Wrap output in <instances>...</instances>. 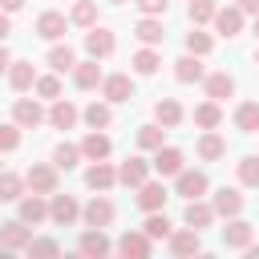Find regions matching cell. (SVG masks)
<instances>
[{
  "instance_id": "1",
  "label": "cell",
  "mask_w": 259,
  "mask_h": 259,
  "mask_svg": "<svg viewBox=\"0 0 259 259\" xmlns=\"http://www.w3.org/2000/svg\"><path fill=\"white\" fill-rule=\"evenodd\" d=\"M81 219V202L73 198V194H49V223H57V227H73Z\"/></svg>"
},
{
  "instance_id": "2",
  "label": "cell",
  "mask_w": 259,
  "mask_h": 259,
  "mask_svg": "<svg viewBox=\"0 0 259 259\" xmlns=\"http://www.w3.org/2000/svg\"><path fill=\"white\" fill-rule=\"evenodd\" d=\"M12 121H16L20 130H36L40 121H49V113H45V105H40L36 97H16V105H12Z\"/></svg>"
},
{
  "instance_id": "3",
  "label": "cell",
  "mask_w": 259,
  "mask_h": 259,
  "mask_svg": "<svg viewBox=\"0 0 259 259\" xmlns=\"http://www.w3.org/2000/svg\"><path fill=\"white\" fill-rule=\"evenodd\" d=\"M206 190H210V178H206L202 170H186V166H182V170L174 174V194H182V198H202Z\"/></svg>"
},
{
  "instance_id": "4",
  "label": "cell",
  "mask_w": 259,
  "mask_h": 259,
  "mask_svg": "<svg viewBox=\"0 0 259 259\" xmlns=\"http://www.w3.org/2000/svg\"><path fill=\"white\" fill-rule=\"evenodd\" d=\"M28 239H32V227H28L24 219H8V223H0V251H24Z\"/></svg>"
},
{
  "instance_id": "5",
  "label": "cell",
  "mask_w": 259,
  "mask_h": 259,
  "mask_svg": "<svg viewBox=\"0 0 259 259\" xmlns=\"http://www.w3.org/2000/svg\"><path fill=\"white\" fill-rule=\"evenodd\" d=\"M113 49H117V36H113L109 28H101V24L85 28V53H89L93 61H101V57H113Z\"/></svg>"
},
{
  "instance_id": "6",
  "label": "cell",
  "mask_w": 259,
  "mask_h": 259,
  "mask_svg": "<svg viewBox=\"0 0 259 259\" xmlns=\"http://www.w3.org/2000/svg\"><path fill=\"white\" fill-rule=\"evenodd\" d=\"M24 186L36 190V194H53L57 190V166L53 162H32L28 174H24Z\"/></svg>"
},
{
  "instance_id": "7",
  "label": "cell",
  "mask_w": 259,
  "mask_h": 259,
  "mask_svg": "<svg viewBox=\"0 0 259 259\" xmlns=\"http://www.w3.org/2000/svg\"><path fill=\"white\" fill-rule=\"evenodd\" d=\"M109 251H113V243H109L105 227H89V231L77 239V255H85V259H101V255H109Z\"/></svg>"
},
{
  "instance_id": "8",
  "label": "cell",
  "mask_w": 259,
  "mask_h": 259,
  "mask_svg": "<svg viewBox=\"0 0 259 259\" xmlns=\"http://www.w3.org/2000/svg\"><path fill=\"white\" fill-rule=\"evenodd\" d=\"M166 243H170V255H174V259H190V255H198V251H202V239H198V231H194V227L170 231V235H166Z\"/></svg>"
},
{
  "instance_id": "9",
  "label": "cell",
  "mask_w": 259,
  "mask_h": 259,
  "mask_svg": "<svg viewBox=\"0 0 259 259\" xmlns=\"http://www.w3.org/2000/svg\"><path fill=\"white\" fill-rule=\"evenodd\" d=\"M150 166H154L162 178H174V174L186 166V154H182L178 146H166V142H162V146L154 150V162H150Z\"/></svg>"
},
{
  "instance_id": "10",
  "label": "cell",
  "mask_w": 259,
  "mask_h": 259,
  "mask_svg": "<svg viewBox=\"0 0 259 259\" xmlns=\"http://www.w3.org/2000/svg\"><path fill=\"white\" fill-rule=\"evenodd\" d=\"M150 247H154V239H150L146 231H125V235L113 243V251H117V255H125V259H146V255H150Z\"/></svg>"
},
{
  "instance_id": "11",
  "label": "cell",
  "mask_w": 259,
  "mask_h": 259,
  "mask_svg": "<svg viewBox=\"0 0 259 259\" xmlns=\"http://www.w3.org/2000/svg\"><path fill=\"white\" fill-rule=\"evenodd\" d=\"M101 97H105L109 105L130 101V97H134V81H130V73H109V77H101Z\"/></svg>"
},
{
  "instance_id": "12",
  "label": "cell",
  "mask_w": 259,
  "mask_h": 259,
  "mask_svg": "<svg viewBox=\"0 0 259 259\" xmlns=\"http://www.w3.org/2000/svg\"><path fill=\"white\" fill-rule=\"evenodd\" d=\"M113 214H117V206L109 202V198H89L85 206H81V219H85V227H109L113 223Z\"/></svg>"
},
{
  "instance_id": "13",
  "label": "cell",
  "mask_w": 259,
  "mask_h": 259,
  "mask_svg": "<svg viewBox=\"0 0 259 259\" xmlns=\"http://www.w3.org/2000/svg\"><path fill=\"white\" fill-rule=\"evenodd\" d=\"M255 239V227L247 223V219H227V227H223V247H231V251H243L247 243Z\"/></svg>"
},
{
  "instance_id": "14",
  "label": "cell",
  "mask_w": 259,
  "mask_h": 259,
  "mask_svg": "<svg viewBox=\"0 0 259 259\" xmlns=\"http://www.w3.org/2000/svg\"><path fill=\"white\" fill-rule=\"evenodd\" d=\"M77 121H81V109H77L69 97H57L53 109H49V125H53V130H73Z\"/></svg>"
},
{
  "instance_id": "15",
  "label": "cell",
  "mask_w": 259,
  "mask_h": 259,
  "mask_svg": "<svg viewBox=\"0 0 259 259\" xmlns=\"http://www.w3.org/2000/svg\"><path fill=\"white\" fill-rule=\"evenodd\" d=\"M85 186H89V190H101V194H105V190H113V186H117V170H113V166H109V162L101 158V162H93V166L85 170Z\"/></svg>"
},
{
  "instance_id": "16",
  "label": "cell",
  "mask_w": 259,
  "mask_h": 259,
  "mask_svg": "<svg viewBox=\"0 0 259 259\" xmlns=\"http://www.w3.org/2000/svg\"><path fill=\"white\" fill-rule=\"evenodd\" d=\"M65 28H69V16L65 12H40L36 16V36L40 40H61Z\"/></svg>"
},
{
  "instance_id": "17",
  "label": "cell",
  "mask_w": 259,
  "mask_h": 259,
  "mask_svg": "<svg viewBox=\"0 0 259 259\" xmlns=\"http://www.w3.org/2000/svg\"><path fill=\"white\" fill-rule=\"evenodd\" d=\"M146 178H150V162H146V158H125V162L117 166V182H121V186H134V190H138Z\"/></svg>"
},
{
  "instance_id": "18",
  "label": "cell",
  "mask_w": 259,
  "mask_h": 259,
  "mask_svg": "<svg viewBox=\"0 0 259 259\" xmlns=\"http://www.w3.org/2000/svg\"><path fill=\"white\" fill-rule=\"evenodd\" d=\"M214 214H223V219H235V214H243V194H239V186H223V190H214Z\"/></svg>"
},
{
  "instance_id": "19",
  "label": "cell",
  "mask_w": 259,
  "mask_h": 259,
  "mask_svg": "<svg viewBox=\"0 0 259 259\" xmlns=\"http://www.w3.org/2000/svg\"><path fill=\"white\" fill-rule=\"evenodd\" d=\"M214 28H219L227 40H235V36L243 32V8H239V4H231V8H219V12H214Z\"/></svg>"
},
{
  "instance_id": "20",
  "label": "cell",
  "mask_w": 259,
  "mask_h": 259,
  "mask_svg": "<svg viewBox=\"0 0 259 259\" xmlns=\"http://www.w3.org/2000/svg\"><path fill=\"white\" fill-rule=\"evenodd\" d=\"M109 154H113V142H109L101 130H89V134H85V142H81V158L101 162V158H109Z\"/></svg>"
},
{
  "instance_id": "21",
  "label": "cell",
  "mask_w": 259,
  "mask_h": 259,
  "mask_svg": "<svg viewBox=\"0 0 259 259\" xmlns=\"http://www.w3.org/2000/svg\"><path fill=\"white\" fill-rule=\"evenodd\" d=\"M166 198H170V190H166L162 182H150V178H146V182L138 186V206H142V210H162Z\"/></svg>"
},
{
  "instance_id": "22",
  "label": "cell",
  "mask_w": 259,
  "mask_h": 259,
  "mask_svg": "<svg viewBox=\"0 0 259 259\" xmlns=\"http://www.w3.org/2000/svg\"><path fill=\"white\" fill-rule=\"evenodd\" d=\"M20 219L28 223V227H36V223H45L49 219V202H45V194H20Z\"/></svg>"
},
{
  "instance_id": "23",
  "label": "cell",
  "mask_w": 259,
  "mask_h": 259,
  "mask_svg": "<svg viewBox=\"0 0 259 259\" xmlns=\"http://www.w3.org/2000/svg\"><path fill=\"white\" fill-rule=\"evenodd\" d=\"M182 219H186V227L202 231V227H210V223H214V206H210V202H202V198H186Z\"/></svg>"
},
{
  "instance_id": "24",
  "label": "cell",
  "mask_w": 259,
  "mask_h": 259,
  "mask_svg": "<svg viewBox=\"0 0 259 259\" xmlns=\"http://www.w3.org/2000/svg\"><path fill=\"white\" fill-rule=\"evenodd\" d=\"M174 77H178L182 85H194V81H202V77H206V69H202V57H194V53L178 57V61H174Z\"/></svg>"
},
{
  "instance_id": "25",
  "label": "cell",
  "mask_w": 259,
  "mask_h": 259,
  "mask_svg": "<svg viewBox=\"0 0 259 259\" xmlns=\"http://www.w3.org/2000/svg\"><path fill=\"white\" fill-rule=\"evenodd\" d=\"M202 89H206L210 101H227V97L235 93V77H231V73H206V77H202Z\"/></svg>"
},
{
  "instance_id": "26",
  "label": "cell",
  "mask_w": 259,
  "mask_h": 259,
  "mask_svg": "<svg viewBox=\"0 0 259 259\" xmlns=\"http://www.w3.org/2000/svg\"><path fill=\"white\" fill-rule=\"evenodd\" d=\"M134 36H138L142 45H162V40H166V28H162V16H142V20L134 24Z\"/></svg>"
},
{
  "instance_id": "27",
  "label": "cell",
  "mask_w": 259,
  "mask_h": 259,
  "mask_svg": "<svg viewBox=\"0 0 259 259\" xmlns=\"http://www.w3.org/2000/svg\"><path fill=\"white\" fill-rule=\"evenodd\" d=\"M32 81H36L32 61H12V65H8V85H12L16 93H28V89H32Z\"/></svg>"
},
{
  "instance_id": "28",
  "label": "cell",
  "mask_w": 259,
  "mask_h": 259,
  "mask_svg": "<svg viewBox=\"0 0 259 259\" xmlns=\"http://www.w3.org/2000/svg\"><path fill=\"white\" fill-rule=\"evenodd\" d=\"M73 85L77 89H97L101 85V65L89 57V61H77L73 65Z\"/></svg>"
},
{
  "instance_id": "29",
  "label": "cell",
  "mask_w": 259,
  "mask_h": 259,
  "mask_svg": "<svg viewBox=\"0 0 259 259\" xmlns=\"http://www.w3.org/2000/svg\"><path fill=\"white\" fill-rule=\"evenodd\" d=\"M81 117H85L89 130H109V125H113V109H109V101H89V105L81 109Z\"/></svg>"
},
{
  "instance_id": "30",
  "label": "cell",
  "mask_w": 259,
  "mask_h": 259,
  "mask_svg": "<svg viewBox=\"0 0 259 259\" xmlns=\"http://www.w3.org/2000/svg\"><path fill=\"white\" fill-rule=\"evenodd\" d=\"M154 121H158L162 130H174V125L182 121V105H178L174 97H158V101H154Z\"/></svg>"
},
{
  "instance_id": "31",
  "label": "cell",
  "mask_w": 259,
  "mask_h": 259,
  "mask_svg": "<svg viewBox=\"0 0 259 259\" xmlns=\"http://www.w3.org/2000/svg\"><path fill=\"white\" fill-rule=\"evenodd\" d=\"M130 65H134V73H138V77H154V73H158V65H162V57H158V49H154V45H146V49H138V53H134V61H130Z\"/></svg>"
},
{
  "instance_id": "32",
  "label": "cell",
  "mask_w": 259,
  "mask_h": 259,
  "mask_svg": "<svg viewBox=\"0 0 259 259\" xmlns=\"http://www.w3.org/2000/svg\"><path fill=\"white\" fill-rule=\"evenodd\" d=\"M235 130L239 134H259V101H243L235 109Z\"/></svg>"
},
{
  "instance_id": "33",
  "label": "cell",
  "mask_w": 259,
  "mask_h": 259,
  "mask_svg": "<svg viewBox=\"0 0 259 259\" xmlns=\"http://www.w3.org/2000/svg\"><path fill=\"white\" fill-rule=\"evenodd\" d=\"M49 65H53V73H73L77 49H73V45H53V49H49Z\"/></svg>"
},
{
  "instance_id": "34",
  "label": "cell",
  "mask_w": 259,
  "mask_h": 259,
  "mask_svg": "<svg viewBox=\"0 0 259 259\" xmlns=\"http://www.w3.org/2000/svg\"><path fill=\"white\" fill-rule=\"evenodd\" d=\"M194 125H202V130H219L223 125V109H219V101H202V105H194Z\"/></svg>"
},
{
  "instance_id": "35",
  "label": "cell",
  "mask_w": 259,
  "mask_h": 259,
  "mask_svg": "<svg viewBox=\"0 0 259 259\" xmlns=\"http://www.w3.org/2000/svg\"><path fill=\"white\" fill-rule=\"evenodd\" d=\"M223 154H227V142H223L214 130H206V134L198 138V158H202V162H219Z\"/></svg>"
},
{
  "instance_id": "36",
  "label": "cell",
  "mask_w": 259,
  "mask_h": 259,
  "mask_svg": "<svg viewBox=\"0 0 259 259\" xmlns=\"http://www.w3.org/2000/svg\"><path fill=\"white\" fill-rule=\"evenodd\" d=\"M69 24H77V28H93V24H97V4H93V0H77L73 12H69Z\"/></svg>"
},
{
  "instance_id": "37",
  "label": "cell",
  "mask_w": 259,
  "mask_h": 259,
  "mask_svg": "<svg viewBox=\"0 0 259 259\" xmlns=\"http://www.w3.org/2000/svg\"><path fill=\"white\" fill-rule=\"evenodd\" d=\"M20 194H24V178L0 170V202H20Z\"/></svg>"
},
{
  "instance_id": "38",
  "label": "cell",
  "mask_w": 259,
  "mask_h": 259,
  "mask_svg": "<svg viewBox=\"0 0 259 259\" xmlns=\"http://www.w3.org/2000/svg\"><path fill=\"white\" fill-rule=\"evenodd\" d=\"M81 162V146H73V142H61L57 150H53V166L57 170H73Z\"/></svg>"
},
{
  "instance_id": "39",
  "label": "cell",
  "mask_w": 259,
  "mask_h": 259,
  "mask_svg": "<svg viewBox=\"0 0 259 259\" xmlns=\"http://www.w3.org/2000/svg\"><path fill=\"white\" fill-rule=\"evenodd\" d=\"M142 231H146L150 239H166L174 227H170V219H166L162 210H146V223H142Z\"/></svg>"
},
{
  "instance_id": "40",
  "label": "cell",
  "mask_w": 259,
  "mask_h": 259,
  "mask_svg": "<svg viewBox=\"0 0 259 259\" xmlns=\"http://www.w3.org/2000/svg\"><path fill=\"white\" fill-rule=\"evenodd\" d=\"M166 142V130L158 125V121H150V125H138V146L142 150H158Z\"/></svg>"
},
{
  "instance_id": "41",
  "label": "cell",
  "mask_w": 259,
  "mask_h": 259,
  "mask_svg": "<svg viewBox=\"0 0 259 259\" xmlns=\"http://www.w3.org/2000/svg\"><path fill=\"white\" fill-rule=\"evenodd\" d=\"M214 12H219L214 0H190V8H186L190 24H206V20H214Z\"/></svg>"
},
{
  "instance_id": "42",
  "label": "cell",
  "mask_w": 259,
  "mask_h": 259,
  "mask_svg": "<svg viewBox=\"0 0 259 259\" xmlns=\"http://www.w3.org/2000/svg\"><path fill=\"white\" fill-rule=\"evenodd\" d=\"M235 170H239V182H243V186H255V190H259V158H255V154L239 158Z\"/></svg>"
},
{
  "instance_id": "43",
  "label": "cell",
  "mask_w": 259,
  "mask_h": 259,
  "mask_svg": "<svg viewBox=\"0 0 259 259\" xmlns=\"http://www.w3.org/2000/svg\"><path fill=\"white\" fill-rule=\"evenodd\" d=\"M210 49H214L210 32H198V24H194V32H186V53H194V57H206Z\"/></svg>"
},
{
  "instance_id": "44",
  "label": "cell",
  "mask_w": 259,
  "mask_h": 259,
  "mask_svg": "<svg viewBox=\"0 0 259 259\" xmlns=\"http://www.w3.org/2000/svg\"><path fill=\"white\" fill-rule=\"evenodd\" d=\"M32 89H36L45 101H57V97H61V81H57V73H45V77H36V81H32Z\"/></svg>"
},
{
  "instance_id": "45",
  "label": "cell",
  "mask_w": 259,
  "mask_h": 259,
  "mask_svg": "<svg viewBox=\"0 0 259 259\" xmlns=\"http://www.w3.org/2000/svg\"><path fill=\"white\" fill-rule=\"evenodd\" d=\"M20 146V125L16 121H0V154H12Z\"/></svg>"
},
{
  "instance_id": "46",
  "label": "cell",
  "mask_w": 259,
  "mask_h": 259,
  "mask_svg": "<svg viewBox=\"0 0 259 259\" xmlns=\"http://www.w3.org/2000/svg\"><path fill=\"white\" fill-rule=\"evenodd\" d=\"M134 4L142 16H166V8H170V0H134Z\"/></svg>"
},
{
  "instance_id": "47",
  "label": "cell",
  "mask_w": 259,
  "mask_h": 259,
  "mask_svg": "<svg viewBox=\"0 0 259 259\" xmlns=\"http://www.w3.org/2000/svg\"><path fill=\"white\" fill-rule=\"evenodd\" d=\"M24 251H32V255H61V247H57L53 239H28Z\"/></svg>"
},
{
  "instance_id": "48",
  "label": "cell",
  "mask_w": 259,
  "mask_h": 259,
  "mask_svg": "<svg viewBox=\"0 0 259 259\" xmlns=\"http://www.w3.org/2000/svg\"><path fill=\"white\" fill-rule=\"evenodd\" d=\"M8 65H12V53H8L4 40H0V73H8Z\"/></svg>"
},
{
  "instance_id": "49",
  "label": "cell",
  "mask_w": 259,
  "mask_h": 259,
  "mask_svg": "<svg viewBox=\"0 0 259 259\" xmlns=\"http://www.w3.org/2000/svg\"><path fill=\"white\" fill-rule=\"evenodd\" d=\"M0 8L12 16V12H20V8H24V0H0Z\"/></svg>"
},
{
  "instance_id": "50",
  "label": "cell",
  "mask_w": 259,
  "mask_h": 259,
  "mask_svg": "<svg viewBox=\"0 0 259 259\" xmlns=\"http://www.w3.org/2000/svg\"><path fill=\"white\" fill-rule=\"evenodd\" d=\"M8 32H12V20H8V12H4V8H0V40H4V36H8Z\"/></svg>"
},
{
  "instance_id": "51",
  "label": "cell",
  "mask_w": 259,
  "mask_h": 259,
  "mask_svg": "<svg viewBox=\"0 0 259 259\" xmlns=\"http://www.w3.org/2000/svg\"><path fill=\"white\" fill-rule=\"evenodd\" d=\"M243 12H251V16H259V0H235Z\"/></svg>"
},
{
  "instance_id": "52",
  "label": "cell",
  "mask_w": 259,
  "mask_h": 259,
  "mask_svg": "<svg viewBox=\"0 0 259 259\" xmlns=\"http://www.w3.org/2000/svg\"><path fill=\"white\" fill-rule=\"evenodd\" d=\"M243 251H247V259H259V247H255V243H247Z\"/></svg>"
},
{
  "instance_id": "53",
  "label": "cell",
  "mask_w": 259,
  "mask_h": 259,
  "mask_svg": "<svg viewBox=\"0 0 259 259\" xmlns=\"http://www.w3.org/2000/svg\"><path fill=\"white\" fill-rule=\"evenodd\" d=\"M255 36H259V16H255Z\"/></svg>"
},
{
  "instance_id": "54",
  "label": "cell",
  "mask_w": 259,
  "mask_h": 259,
  "mask_svg": "<svg viewBox=\"0 0 259 259\" xmlns=\"http://www.w3.org/2000/svg\"><path fill=\"white\" fill-rule=\"evenodd\" d=\"M255 65H259V49H255Z\"/></svg>"
},
{
  "instance_id": "55",
  "label": "cell",
  "mask_w": 259,
  "mask_h": 259,
  "mask_svg": "<svg viewBox=\"0 0 259 259\" xmlns=\"http://www.w3.org/2000/svg\"><path fill=\"white\" fill-rule=\"evenodd\" d=\"M109 4H125V0H109Z\"/></svg>"
}]
</instances>
